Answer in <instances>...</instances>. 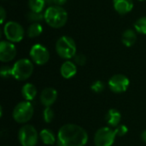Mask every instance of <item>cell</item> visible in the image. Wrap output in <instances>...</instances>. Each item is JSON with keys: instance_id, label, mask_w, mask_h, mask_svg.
<instances>
[{"instance_id": "1", "label": "cell", "mask_w": 146, "mask_h": 146, "mask_svg": "<svg viewBox=\"0 0 146 146\" xmlns=\"http://www.w3.org/2000/svg\"><path fill=\"white\" fill-rule=\"evenodd\" d=\"M87 141L86 131L79 125L65 124L57 133L58 146H85Z\"/></svg>"}, {"instance_id": "2", "label": "cell", "mask_w": 146, "mask_h": 146, "mask_svg": "<svg viewBox=\"0 0 146 146\" xmlns=\"http://www.w3.org/2000/svg\"><path fill=\"white\" fill-rule=\"evenodd\" d=\"M44 20L53 28H61L68 21V13L62 6H50L44 13Z\"/></svg>"}, {"instance_id": "3", "label": "cell", "mask_w": 146, "mask_h": 146, "mask_svg": "<svg viewBox=\"0 0 146 146\" xmlns=\"http://www.w3.org/2000/svg\"><path fill=\"white\" fill-rule=\"evenodd\" d=\"M56 50L60 57L68 60L76 55V44L71 37L62 36L56 43Z\"/></svg>"}, {"instance_id": "4", "label": "cell", "mask_w": 146, "mask_h": 146, "mask_svg": "<svg viewBox=\"0 0 146 146\" xmlns=\"http://www.w3.org/2000/svg\"><path fill=\"white\" fill-rule=\"evenodd\" d=\"M33 63L27 58H22L15 62L12 67V76L20 81H23L31 77L33 73Z\"/></svg>"}, {"instance_id": "5", "label": "cell", "mask_w": 146, "mask_h": 146, "mask_svg": "<svg viewBox=\"0 0 146 146\" xmlns=\"http://www.w3.org/2000/svg\"><path fill=\"white\" fill-rule=\"evenodd\" d=\"M34 113L33 104L28 101H22L18 103L13 110L14 120L20 124H25L29 121Z\"/></svg>"}, {"instance_id": "6", "label": "cell", "mask_w": 146, "mask_h": 146, "mask_svg": "<svg viewBox=\"0 0 146 146\" xmlns=\"http://www.w3.org/2000/svg\"><path fill=\"white\" fill-rule=\"evenodd\" d=\"M38 133L32 125L22 126L18 132V139L22 146H35L38 140Z\"/></svg>"}, {"instance_id": "7", "label": "cell", "mask_w": 146, "mask_h": 146, "mask_svg": "<svg viewBox=\"0 0 146 146\" xmlns=\"http://www.w3.org/2000/svg\"><path fill=\"white\" fill-rule=\"evenodd\" d=\"M3 33L8 41L18 43L21 41L25 35L24 28L16 21H8L3 27Z\"/></svg>"}, {"instance_id": "8", "label": "cell", "mask_w": 146, "mask_h": 146, "mask_svg": "<svg viewBox=\"0 0 146 146\" xmlns=\"http://www.w3.org/2000/svg\"><path fill=\"white\" fill-rule=\"evenodd\" d=\"M115 131L109 127H104L99 128L94 136L95 146H112L115 139Z\"/></svg>"}, {"instance_id": "9", "label": "cell", "mask_w": 146, "mask_h": 146, "mask_svg": "<svg viewBox=\"0 0 146 146\" xmlns=\"http://www.w3.org/2000/svg\"><path fill=\"white\" fill-rule=\"evenodd\" d=\"M30 57L37 65H44L50 59L49 50L40 44H35L30 50Z\"/></svg>"}, {"instance_id": "10", "label": "cell", "mask_w": 146, "mask_h": 146, "mask_svg": "<svg viewBox=\"0 0 146 146\" xmlns=\"http://www.w3.org/2000/svg\"><path fill=\"white\" fill-rule=\"evenodd\" d=\"M108 85H109L110 89L113 92L122 93L127 90V88L130 85V80L126 75L118 74L113 75L110 79Z\"/></svg>"}, {"instance_id": "11", "label": "cell", "mask_w": 146, "mask_h": 146, "mask_svg": "<svg viewBox=\"0 0 146 146\" xmlns=\"http://www.w3.org/2000/svg\"><path fill=\"white\" fill-rule=\"evenodd\" d=\"M16 48L14 43L3 40L0 43V61L8 62L12 61L16 56Z\"/></svg>"}, {"instance_id": "12", "label": "cell", "mask_w": 146, "mask_h": 146, "mask_svg": "<svg viewBox=\"0 0 146 146\" xmlns=\"http://www.w3.org/2000/svg\"><path fill=\"white\" fill-rule=\"evenodd\" d=\"M57 92L52 87L44 88L40 94V102L44 107H50L57 99Z\"/></svg>"}, {"instance_id": "13", "label": "cell", "mask_w": 146, "mask_h": 146, "mask_svg": "<svg viewBox=\"0 0 146 146\" xmlns=\"http://www.w3.org/2000/svg\"><path fill=\"white\" fill-rule=\"evenodd\" d=\"M133 0H113L115 10L120 15H126L133 9Z\"/></svg>"}, {"instance_id": "14", "label": "cell", "mask_w": 146, "mask_h": 146, "mask_svg": "<svg viewBox=\"0 0 146 146\" xmlns=\"http://www.w3.org/2000/svg\"><path fill=\"white\" fill-rule=\"evenodd\" d=\"M60 73H61V75L64 79H71L76 74L77 67L74 62L68 61V60L65 61L61 66Z\"/></svg>"}, {"instance_id": "15", "label": "cell", "mask_w": 146, "mask_h": 146, "mask_svg": "<svg viewBox=\"0 0 146 146\" xmlns=\"http://www.w3.org/2000/svg\"><path fill=\"white\" fill-rule=\"evenodd\" d=\"M106 122L109 126L111 127H116L120 125V122L121 121V114L119 110L115 109H110L105 116Z\"/></svg>"}, {"instance_id": "16", "label": "cell", "mask_w": 146, "mask_h": 146, "mask_svg": "<svg viewBox=\"0 0 146 146\" xmlns=\"http://www.w3.org/2000/svg\"><path fill=\"white\" fill-rule=\"evenodd\" d=\"M21 95L25 101H32L37 95V88L32 83L25 84L21 88Z\"/></svg>"}, {"instance_id": "17", "label": "cell", "mask_w": 146, "mask_h": 146, "mask_svg": "<svg viewBox=\"0 0 146 146\" xmlns=\"http://www.w3.org/2000/svg\"><path fill=\"white\" fill-rule=\"evenodd\" d=\"M39 137L42 142L46 145H53L57 141V137H56L53 131L49 128H44L39 133Z\"/></svg>"}, {"instance_id": "18", "label": "cell", "mask_w": 146, "mask_h": 146, "mask_svg": "<svg viewBox=\"0 0 146 146\" xmlns=\"http://www.w3.org/2000/svg\"><path fill=\"white\" fill-rule=\"evenodd\" d=\"M121 41H122L123 44L126 45L127 47L133 46L137 41L136 32L133 29H127L122 34Z\"/></svg>"}, {"instance_id": "19", "label": "cell", "mask_w": 146, "mask_h": 146, "mask_svg": "<svg viewBox=\"0 0 146 146\" xmlns=\"http://www.w3.org/2000/svg\"><path fill=\"white\" fill-rule=\"evenodd\" d=\"M43 33V27L39 22L32 23L27 29V35L29 38L38 37Z\"/></svg>"}, {"instance_id": "20", "label": "cell", "mask_w": 146, "mask_h": 146, "mask_svg": "<svg viewBox=\"0 0 146 146\" xmlns=\"http://www.w3.org/2000/svg\"><path fill=\"white\" fill-rule=\"evenodd\" d=\"M46 2L44 0H29L28 1V5L33 12H37V13H41L45 6Z\"/></svg>"}, {"instance_id": "21", "label": "cell", "mask_w": 146, "mask_h": 146, "mask_svg": "<svg viewBox=\"0 0 146 146\" xmlns=\"http://www.w3.org/2000/svg\"><path fill=\"white\" fill-rule=\"evenodd\" d=\"M134 29L139 33L146 34V16H142L135 21Z\"/></svg>"}, {"instance_id": "22", "label": "cell", "mask_w": 146, "mask_h": 146, "mask_svg": "<svg viewBox=\"0 0 146 146\" xmlns=\"http://www.w3.org/2000/svg\"><path fill=\"white\" fill-rule=\"evenodd\" d=\"M43 117H44V121L46 123H50L54 120V117H55L54 110L50 107H45L43 112Z\"/></svg>"}, {"instance_id": "23", "label": "cell", "mask_w": 146, "mask_h": 146, "mask_svg": "<svg viewBox=\"0 0 146 146\" xmlns=\"http://www.w3.org/2000/svg\"><path fill=\"white\" fill-rule=\"evenodd\" d=\"M91 89L96 93H101L105 89V84L101 80H96L92 84Z\"/></svg>"}, {"instance_id": "24", "label": "cell", "mask_w": 146, "mask_h": 146, "mask_svg": "<svg viewBox=\"0 0 146 146\" xmlns=\"http://www.w3.org/2000/svg\"><path fill=\"white\" fill-rule=\"evenodd\" d=\"M27 18L30 21H33V22H39L40 21H42L44 18V15H42L41 13H37V12H33V11H30L28 14H27Z\"/></svg>"}, {"instance_id": "25", "label": "cell", "mask_w": 146, "mask_h": 146, "mask_svg": "<svg viewBox=\"0 0 146 146\" xmlns=\"http://www.w3.org/2000/svg\"><path fill=\"white\" fill-rule=\"evenodd\" d=\"M115 131V133L116 136L118 137H122V136H125L127 132H128V128L126 125L124 124H120L119 126H117L116 127H115L114 129Z\"/></svg>"}, {"instance_id": "26", "label": "cell", "mask_w": 146, "mask_h": 146, "mask_svg": "<svg viewBox=\"0 0 146 146\" xmlns=\"http://www.w3.org/2000/svg\"><path fill=\"white\" fill-rule=\"evenodd\" d=\"M74 63L79 66H84L86 63V57L84 54H76L74 57Z\"/></svg>"}, {"instance_id": "27", "label": "cell", "mask_w": 146, "mask_h": 146, "mask_svg": "<svg viewBox=\"0 0 146 146\" xmlns=\"http://www.w3.org/2000/svg\"><path fill=\"white\" fill-rule=\"evenodd\" d=\"M0 74L3 78H9L12 76V68L9 66H3L0 69Z\"/></svg>"}, {"instance_id": "28", "label": "cell", "mask_w": 146, "mask_h": 146, "mask_svg": "<svg viewBox=\"0 0 146 146\" xmlns=\"http://www.w3.org/2000/svg\"><path fill=\"white\" fill-rule=\"evenodd\" d=\"M0 15H1V24H3L5 18H6V11L3 9V7L0 8Z\"/></svg>"}, {"instance_id": "29", "label": "cell", "mask_w": 146, "mask_h": 146, "mask_svg": "<svg viewBox=\"0 0 146 146\" xmlns=\"http://www.w3.org/2000/svg\"><path fill=\"white\" fill-rule=\"evenodd\" d=\"M68 0H52V3H55L56 6H62L66 3Z\"/></svg>"}, {"instance_id": "30", "label": "cell", "mask_w": 146, "mask_h": 146, "mask_svg": "<svg viewBox=\"0 0 146 146\" xmlns=\"http://www.w3.org/2000/svg\"><path fill=\"white\" fill-rule=\"evenodd\" d=\"M141 139L146 144V130L141 133Z\"/></svg>"}, {"instance_id": "31", "label": "cell", "mask_w": 146, "mask_h": 146, "mask_svg": "<svg viewBox=\"0 0 146 146\" xmlns=\"http://www.w3.org/2000/svg\"><path fill=\"white\" fill-rule=\"evenodd\" d=\"M139 1H146V0H139Z\"/></svg>"}]
</instances>
